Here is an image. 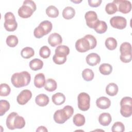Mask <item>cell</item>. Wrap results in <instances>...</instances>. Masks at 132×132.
<instances>
[{"mask_svg": "<svg viewBox=\"0 0 132 132\" xmlns=\"http://www.w3.org/2000/svg\"><path fill=\"white\" fill-rule=\"evenodd\" d=\"M39 55L40 57L44 59L47 58L51 55V50L47 46H43L41 47L39 51Z\"/></svg>", "mask_w": 132, "mask_h": 132, "instance_id": "cell-38", "label": "cell"}, {"mask_svg": "<svg viewBox=\"0 0 132 132\" xmlns=\"http://www.w3.org/2000/svg\"><path fill=\"white\" fill-rule=\"evenodd\" d=\"M31 80L30 74L27 71L15 73L11 78L12 84L15 88H21L27 86Z\"/></svg>", "mask_w": 132, "mask_h": 132, "instance_id": "cell-2", "label": "cell"}, {"mask_svg": "<svg viewBox=\"0 0 132 132\" xmlns=\"http://www.w3.org/2000/svg\"><path fill=\"white\" fill-rule=\"evenodd\" d=\"M85 18L87 25L91 28H94L99 20L96 13L94 11H87L85 14Z\"/></svg>", "mask_w": 132, "mask_h": 132, "instance_id": "cell-9", "label": "cell"}, {"mask_svg": "<svg viewBox=\"0 0 132 132\" xmlns=\"http://www.w3.org/2000/svg\"><path fill=\"white\" fill-rule=\"evenodd\" d=\"M72 2H73V3H80L81 2V1H72Z\"/></svg>", "mask_w": 132, "mask_h": 132, "instance_id": "cell-45", "label": "cell"}, {"mask_svg": "<svg viewBox=\"0 0 132 132\" xmlns=\"http://www.w3.org/2000/svg\"><path fill=\"white\" fill-rule=\"evenodd\" d=\"M47 131L48 130L46 129V128L44 126H40L38 127V128L36 130L37 132V131H40V132H41V131H46V132H47Z\"/></svg>", "mask_w": 132, "mask_h": 132, "instance_id": "cell-44", "label": "cell"}, {"mask_svg": "<svg viewBox=\"0 0 132 132\" xmlns=\"http://www.w3.org/2000/svg\"><path fill=\"white\" fill-rule=\"evenodd\" d=\"M118 86L114 83H110L106 87V93L111 96H113L117 95L118 92Z\"/></svg>", "mask_w": 132, "mask_h": 132, "instance_id": "cell-22", "label": "cell"}, {"mask_svg": "<svg viewBox=\"0 0 132 132\" xmlns=\"http://www.w3.org/2000/svg\"><path fill=\"white\" fill-rule=\"evenodd\" d=\"M120 60L124 63H128L131 60V54L128 55H121Z\"/></svg>", "mask_w": 132, "mask_h": 132, "instance_id": "cell-42", "label": "cell"}, {"mask_svg": "<svg viewBox=\"0 0 132 132\" xmlns=\"http://www.w3.org/2000/svg\"><path fill=\"white\" fill-rule=\"evenodd\" d=\"M120 113L124 117L128 118L130 117L132 114V105L125 104L121 106Z\"/></svg>", "mask_w": 132, "mask_h": 132, "instance_id": "cell-25", "label": "cell"}, {"mask_svg": "<svg viewBox=\"0 0 132 132\" xmlns=\"http://www.w3.org/2000/svg\"><path fill=\"white\" fill-rule=\"evenodd\" d=\"M62 38L58 33L55 32L51 34L48 38V43L52 47H55L62 43Z\"/></svg>", "mask_w": 132, "mask_h": 132, "instance_id": "cell-13", "label": "cell"}, {"mask_svg": "<svg viewBox=\"0 0 132 132\" xmlns=\"http://www.w3.org/2000/svg\"><path fill=\"white\" fill-rule=\"evenodd\" d=\"M10 108V104L6 100L0 101V116H3Z\"/></svg>", "mask_w": 132, "mask_h": 132, "instance_id": "cell-35", "label": "cell"}, {"mask_svg": "<svg viewBox=\"0 0 132 132\" xmlns=\"http://www.w3.org/2000/svg\"><path fill=\"white\" fill-rule=\"evenodd\" d=\"M37 9L35 3L31 0H25L23 5L18 10L19 15L22 18L26 19L30 17Z\"/></svg>", "mask_w": 132, "mask_h": 132, "instance_id": "cell-5", "label": "cell"}, {"mask_svg": "<svg viewBox=\"0 0 132 132\" xmlns=\"http://www.w3.org/2000/svg\"><path fill=\"white\" fill-rule=\"evenodd\" d=\"M53 60L57 64H62L65 62L67 57L58 56L55 54L53 57Z\"/></svg>", "mask_w": 132, "mask_h": 132, "instance_id": "cell-40", "label": "cell"}, {"mask_svg": "<svg viewBox=\"0 0 132 132\" xmlns=\"http://www.w3.org/2000/svg\"><path fill=\"white\" fill-rule=\"evenodd\" d=\"M52 100L54 104L56 105H61L64 103L65 97L63 93L58 92L52 95Z\"/></svg>", "mask_w": 132, "mask_h": 132, "instance_id": "cell-20", "label": "cell"}, {"mask_svg": "<svg viewBox=\"0 0 132 132\" xmlns=\"http://www.w3.org/2000/svg\"><path fill=\"white\" fill-rule=\"evenodd\" d=\"M81 75L84 79L87 81H90L92 80L94 76L93 71L91 69L88 68L84 69L82 72Z\"/></svg>", "mask_w": 132, "mask_h": 132, "instance_id": "cell-33", "label": "cell"}, {"mask_svg": "<svg viewBox=\"0 0 132 132\" xmlns=\"http://www.w3.org/2000/svg\"><path fill=\"white\" fill-rule=\"evenodd\" d=\"M46 13L49 17L55 18L59 15V10L55 6L51 5L46 9Z\"/></svg>", "mask_w": 132, "mask_h": 132, "instance_id": "cell-31", "label": "cell"}, {"mask_svg": "<svg viewBox=\"0 0 132 132\" xmlns=\"http://www.w3.org/2000/svg\"><path fill=\"white\" fill-rule=\"evenodd\" d=\"M125 130L124 125L121 122H115L111 127L112 132H123Z\"/></svg>", "mask_w": 132, "mask_h": 132, "instance_id": "cell-39", "label": "cell"}, {"mask_svg": "<svg viewBox=\"0 0 132 132\" xmlns=\"http://www.w3.org/2000/svg\"><path fill=\"white\" fill-rule=\"evenodd\" d=\"M57 87V84L56 81L52 79L49 78L46 80L45 85H44V89L49 92H53L55 91Z\"/></svg>", "mask_w": 132, "mask_h": 132, "instance_id": "cell-24", "label": "cell"}, {"mask_svg": "<svg viewBox=\"0 0 132 132\" xmlns=\"http://www.w3.org/2000/svg\"><path fill=\"white\" fill-rule=\"evenodd\" d=\"M32 93L28 89L22 90L18 95L16 98L17 102L19 104L24 105L26 104L31 98Z\"/></svg>", "mask_w": 132, "mask_h": 132, "instance_id": "cell-12", "label": "cell"}, {"mask_svg": "<svg viewBox=\"0 0 132 132\" xmlns=\"http://www.w3.org/2000/svg\"><path fill=\"white\" fill-rule=\"evenodd\" d=\"M11 92L10 87L5 83L1 84L0 85V95L1 96H8Z\"/></svg>", "mask_w": 132, "mask_h": 132, "instance_id": "cell-36", "label": "cell"}, {"mask_svg": "<svg viewBox=\"0 0 132 132\" xmlns=\"http://www.w3.org/2000/svg\"><path fill=\"white\" fill-rule=\"evenodd\" d=\"M121 55H128L131 54V46L129 42L122 43L120 47Z\"/></svg>", "mask_w": 132, "mask_h": 132, "instance_id": "cell-29", "label": "cell"}, {"mask_svg": "<svg viewBox=\"0 0 132 132\" xmlns=\"http://www.w3.org/2000/svg\"><path fill=\"white\" fill-rule=\"evenodd\" d=\"M110 24L113 28L123 29L126 27L127 21L125 18L117 15L113 16L110 19Z\"/></svg>", "mask_w": 132, "mask_h": 132, "instance_id": "cell-10", "label": "cell"}, {"mask_svg": "<svg viewBox=\"0 0 132 132\" xmlns=\"http://www.w3.org/2000/svg\"><path fill=\"white\" fill-rule=\"evenodd\" d=\"M34 85L38 88H41L45 84V78L43 73H40L36 74L34 78Z\"/></svg>", "mask_w": 132, "mask_h": 132, "instance_id": "cell-17", "label": "cell"}, {"mask_svg": "<svg viewBox=\"0 0 132 132\" xmlns=\"http://www.w3.org/2000/svg\"><path fill=\"white\" fill-rule=\"evenodd\" d=\"M125 104L132 105V98L131 97L125 96L122 98L120 101V106Z\"/></svg>", "mask_w": 132, "mask_h": 132, "instance_id": "cell-41", "label": "cell"}, {"mask_svg": "<svg viewBox=\"0 0 132 132\" xmlns=\"http://www.w3.org/2000/svg\"><path fill=\"white\" fill-rule=\"evenodd\" d=\"M94 29L98 34H103L105 32L107 29V25L105 21L99 20Z\"/></svg>", "mask_w": 132, "mask_h": 132, "instance_id": "cell-28", "label": "cell"}, {"mask_svg": "<svg viewBox=\"0 0 132 132\" xmlns=\"http://www.w3.org/2000/svg\"><path fill=\"white\" fill-rule=\"evenodd\" d=\"M5 22L4 26L6 30L13 31L18 27V23L15 20L14 14L11 12H8L4 15Z\"/></svg>", "mask_w": 132, "mask_h": 132, "instance_id": "cell-7", "label": "cell"}, {"mask_svg": "<svg viewBox=\"0 0 132 132\" xmlns=\"http://www.w3.org/2000/svg\"><path fill=\"white\" fill-rule=\"evenodd\" d=\"M18 39L15 35H9L6 38V43L7 45L11 47H14L18 44Z\"/></svg>", "mask_w": 132, "mask_h": 132, "instance_id": "cell-34", "label": "cell"}, {"mask_svg": "<svg viewBox=\"0 0 132 132\" xmlns=\"http://www.w3.org/2000/svg\"><path fill=\"white\" fill-rule=\"evenodd\" d=\"M97 44L96 38L92 35H86L78 39L75 43L76 50L80 53H84L95 48Z\"/></svg>", "mask_w": 132, "mask_h": 132, "instance_id": "cell-1", "label": "cell"}, {"mask_svg": "<svg viewBox=\"0 0 132 132\" xmlns=\"http://www.w3.org/2000/svg\"><path fill=\"white\" fill-rule=\"evenodd\" d=\"M74 124L77 126H81L85 123V118L80 113H77L74 116L73 118Z\"/></svg>", "mask_w": 132, "mask_h": 132, "instance_id": "cell-32", "label": "cell"}, {"mask_svg": "<svg viewBox=\"0 0 132 132\" xmlns=\"http://www.w3.org/2000/svg\"><path fill=\"white\" fill-rule=\"evenodd\" d=\"M74 113L73 108L70 105H67L63 109L57 110L54 114V120L58 124H63Z\"/></svg>", "mask_w": 132, "mask_h": 132, "instance_id": "cell-4", "label": "cell"}, {"mask_svg": "<svg viewBox=\"0 0 132 132\" xmlns=\"http://www.w3.org/2000/svg\"><path fill=\"white\" fill-rule=\"evenodd\" d=\"M75 14V9L70 6L66 7L62 11V16L67 20L72 19Z\"/></svg>", "mask_w": 132, "mask_h": 132, "instance_id": "cell-23", "label": "cell"}, {"mask_svg": "<svg viewBox=\"0 0 132 132\" xmlns=\"http://www.w3.org/2000/svg\"><path fill=\"white\" fill-rule=\"evenodd\" d=\"M102 1V0H88L89 5L92 7H97L99 6Z\"/></svg>", "mask_w": 132, "mask_h": 132, "instance_id": "cell-43", "label": "cell"}, {"mask_svg": "<svg viewBox=\"0 0 132 132\" xmlns=\"http://www.w3.org/2000/svg\"><path fill=\"white\" fill-rule=\"evenodd\" d=\"M43 66V62L40 59L35 58L29 62V67L33 71H38L41 69Z\"/></svg>", "mask_w": 132, "mask_h": 132, "instance_id": "cell-21", "label": "cell"}, {"mask_svg": "<svg viewBox=\"0 0 132 132\" xmlns=\"http://www.w3.org/2000/svg\"><path fill=\"white\" fill-rule=\"evenodd\" d=\"M36 103L39 106L44 107L49 103V97L45 94H39L35 98Z\"/></svg>", "mask_w": 132, "mask_h": 132, "instance_id": "cell-18", "label": "cell"}, {"mask_svg": "<svg viewBox=\"0 0 132 132\" xmlns=\"http://www.w3.org/2000/svg\"><path fill=\"white\" fill-rule=\"evenodd\" d=\"M117 5H118V11L119 12L126 14L128 13L131 11V4L129 1L126 0H114L113 1Z\"/></svg>", "mask_w": 132, "mask_h": 132, "instance_id": "cell-11", "label": "cell"}, {"mask_svg": "<svg viewBox=\"0 0 132 132\" xmlns=\"http://www.w3.org/2000/svg\"><path fill=\"white\" fill-rule=\"evenodd\" d=\"M78 107L81 111L88 110L90 106V97L86 92L80 93L77 96Z\"/></svg>", "mask_w": 132, "mask_h": 132, "instance_id": "cell-8", "label": "cell"}, {"mask_svg": "<svg viewBox=\"0 0 132 132\" xmlns=\"http://www.w3.org/2000/svg\"><path fill=\"white\" fill-rule=\"evenodd\" d=\"M105 11L108 14H113L118 11L117 5L113 2L109 3L106 5Z\"/></svg>", "mask_w": 132, "mask_h": 132, "instance_id": "cell-37", "label": "cell"}, {"mask_svg": "<svg viewBox=\"0 0 132 132\" xmlns=\"http://www.w3.org/2000/svg\"><path fill=\"white\" fill-rule=\"evenodd\" d=\"M105 46L109 50H114L117 47V41L116 39L113 37L107 38L105 40Z\"/></svg>", "mask_w": 132, "mask_h": 132, "instance_id": "cell-30", "label": "cell"}, {"mask_svg": "<svg viewBox=\"0 0 132 132\" xmlns=\"http://www.w3.org/2000/svg\"><path fill=\"white\" fill-rule=\"evenodd\" d=\"M99 71L102 74L108 75L112 72V67L109 63H104L100 65L99 67Z\"/></svg>", "mask_w": 132, "mask_h": 132, "instance_id": "cell-26", "label": "cell"}, {"mask_svg": "<svg viewBox=\"0 0 132 132\" xmlns=\"http://www.w3.org/2000/svg\"><path fill=\"white\" fill-rule=\"evenodd\" d=\"M98 119L100 124L104 126L109 125L112 121L111 116L108 112H103L100 114Z\"/></svg>", "mask_w": 132, "mask_h": 132, "instance_id": "cell-16", "label": "cell"}, {"mask_svg": "<svg viewBox=\"0 0 132 132\" xmlns=\"http://www.w3.org/2000/svg\"><path fill=\"white\" fill-rule=\"evenodd\" d=\"M52 23L48 21L45 20L41 22L39 26L35 28L34 31V36L37 38H41L44 36L47 35L52 29Z\"/></svg>", "mask_w": 132, "mask_h": 132, "instance_id": "cell-6", "label": "cell"}, {"mask_svg": "<svg viewBox=\"0 0 132 132\" xmlns=\"http://www.w3.org/2000/svg\"><path fill=\"white\" fill-rule=\"evenodd\" d=\"M35 55L34 49L30 47H25L23 48L21 52V56L25 59H29Z\"/></svg>", "mask_w": 132, "mask_h": 132, "instance_id": "cell-27", "label": "cell"}, {"mask_svg": "<svg viewBox=\"0 0 132 132\" xmlns=\"http://www.w3.org/2000/svg\"><path fill=\"white\" fill-rule=\"evenodd\" d=\"M55 55L61 57H67L69 54L70 48L68 46L64 45L58 46L55 51Z\"/></svg>", "mask_w": 132, "mask_h": 132, "instance_id": "cell-19", "label": "cell"}, {"mask_svg": "<svg viewBox=\"0 0 132 132\" xmlns=\"http://www.w3.org/2000/svg\"><path fill=\"white\" fill-rule=\"evenodd\" d=\"M96 105L100 109H106L110 106L111 101L107 97L101 96L96 100Z\"/></svg>", "mask_w": 132, "mask_h": 132, "instance_id": "cell-15", "label": "cell"}, {"mask_svg": "<svg viewBox=\"0 0 132 132\" xmlns=\"http://www.w3.org/2000/svg\"><path fill=\"white\" fill-rule=\"evenodd\" d=\"M6 126L10 130H14L15 128L21 129L25 125V121L23 117L19 116L15 112H11L7 117Z\"/></svg>", "mask_w": 132, "mask_h": 132, "instance_id": "cell-3", "label": "cell"}, {"mask_svg": "<svg viewBox=\"0 0 132 132\" xmlns=\"http://www.w3.org/2000/svg\"><path fill=\"white\" fill-rule=\"evenodd\" d=\"M86 60L87 64L89 65L94 66L100 62L101 57L97 54L92 53L87 56Z\"/></svg>", "mask_w": 132, "mask_h": 132, "instance_id": "cell-14", "label": "cell"}]
</instances>
